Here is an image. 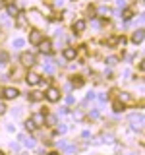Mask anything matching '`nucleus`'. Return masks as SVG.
I'll use <instances>...</instances> for the list:
<instances>
[{"label": "nucleus", "instance_id": "nucleus-1", "mask_svg": "<svg viewBox=\"0 0 145 155\" xmlns=\"http://www.w3.org/2000/svg\"><path fill=\"white\" fill-rule=\"evenodd\" d=\"M45 97H47L48 101H50V103H56V101L60 99V91H58L56 87H48L47 93H45Z\"/></svg>", "mask_w": 145, "mask_h": 155}, {"label": "nucleus", "instance_id": "nucleus-2", "mask_svg": "<svg viewBox=\"0 0 145 155\" xmlns=\"http://www.w3.org/2000/svg\"><path fill=\"white\" fill-rule=\"evenodd\" d=\"M39 51H41L43 54H50L52 52V43L48 41V39H43V41L39 43Z\"/></svg>", "mask_w": 145, "mask_h": 155}, {"label": "nucleus", "instance_id": "nucleus-3", "mask_svg": "<svg viewBox=\"0 0 145 155\" xmlns=\"http://www.w3.org/2000/svg\"><path fill=\"white\" fill-rule=\"evenodd\" d=\"M19 60H21L23 66H33L35 64V56H33L31 52H23V54L19 56Z\"/></svg>", "mask_w": 145, "mask_h": 155}, {"label": "nucleus", "instance_id": "nucleus-4", "mask_svg": "<svg viewBox=\"0 0 145 155\" xmlns=\"http://www.w3.org/2000/svg\"><path fill=\"white\" fill-rule=\"evenodd\" d=\"M41 41H43V33L37 31V29H33V31L29 33V43H33V45H39Z\"/></svg>", "mask_w": 145, "mask_h": 155}, {"label": "nucleus", "instance_id": "nucleus-5", "mask_svg": "<svg viewBox=\"0 0 145 155\" xmlns=\"http://www.w3.org/2000/svg\"><path fill=\"white\" fill-rule=\"evenodd\" d=\"M18 93H19V91L16 89V87H6V89L2 91V97H4V99H16Z\"/></svg>", "mask_w": 145, "mask_h": 155}, {"label": "nucleus", "instance_id": "nucleus-6", "mask_svg": "<svg viewBox=\"0 0 145 155\" xmlns=\"http://www.w3.org/2000/svg\"><path fill=\"white\" fill-rule=\"evenodd\" d=\"M25 81L29 85H37V84H41V78H39V74H35V72H29L25 76Z\"/></svg>", "mask_w": 145, "mask_h": 155}, {"label": "nucleus", "instance_id": "nucleus-7", "mask_svg": "<svg viewBox=\"0 0 145 155\" xmlns=\"http://www.w3.org/2000/svg\"><path fill=\"white\" fill-rule=\"evenodd\" d=\"M31 122L35 126H43V124H45V113H35L31 116Z\"/></svg>", "mask_w": 145, "mask_h": 155}, {"label": "nucleus", "instance_id": "nucleus-8", "mask_svg": "<svg viewBox=\"0 0 145 155\" xmlns=\"http://www.w3.org/2000/svg\"><path fill=\"white\" fill-rule=\"evenodd\" d=\"M76 54H77V51H76L74 47H68V48H64V58H66V60H74Z\"/></svg>", "mask_w": 145, "mask_h": 155}, {"label": "nucleus", "instance_id": "nucleus-9", "mask_svg": "<svg viewBox=\"0 0 145 155\" xmlns=\"http://www.w3.org/2000/svg\"><path fill=\"white\" fill-rule=\"evenodd\" d=\"M118 101H120V103H122V105L134 103V99H132V95H130V93H120V95H118Z\"/></svg>", "mask_w": 145, "mask_h": 155}, {"label": "nucleus", "instance_id": "nucleus-10", "mask_svg": "<svg viewBox=\"0 0 145 155\" xmlns=\"http://www.w3.org/2000/svg\"><path fill=\"white\" fill-rule=\"evenodd\" d=\"M19 140L23 142V145H25V147H33V145H35V140H33L31 136H19Z\"/></svg>", "mask_w": 145, "mask_h": 155}, {"label": "nucleus", "instance_id": "nucleus-11", "mask_svg": "<svg viewBox=\"0 0 145 155\" xmlns=\"http://www.w3.org/2000/svg\"><path fill=\"white\" fill-rule=\"evenodd\" d=\"M130 120H132V122H134V128H141V124H143V116L141 114H132V118H130Z\"/></svg>", "mask_w": 145, "mask_h": 155}, {"label": "nucleus", "instance_id": "nucleus-12", "mask_svg": "<svg viewBox=\"0 0 145 155\" xmlns=\"http://www.w3.org/2000/svg\"><path fill=\"white\" fill-rule=\"evenodd\" d=\"M132 41L135 43V45H137V43H141V41H143V29H137V31L134 33V35H132Z\"/></svg>", "mask_w": 145, "mask_h": 155}, {"label": "nucleus", "instance_id": "nucleus-13", "mask_svg": "<svg viewBox=\"0 0 145 155\" xmlns=\"http://www.w3.org/2000/svg\"><path fill=\"white\" fill-rule=\"evenodd\" d=\"M85 29V21L83 19H77V21H74V31L76 33H81Z\"/></svg>", "mask_w": 145, "mask_h": 155}, {"label": "nucleus", "instance_id": "nucleus-14", "mask_svg": "<svg viewBox=\"0 0 145 155\" xmlns=\"http://www.w3.org/2000/svg\"><path fill=\"white\" fill-rule=\"evenodd\" d=\"M45 93H39V91H33V93H29V101H33V103H37V101H41Z\"/></svg>", "mask_w": 145, "mask_h": 155}, {"label": "nucleus", "instance_id": "nucleus-15", "mask_svg": "<svg viewBox=\"0 0 145 155\" xmlns=\"http://www.w3.org/2000/svg\"><path fill=\"white\" fill-rule=\"evenodd\" d=\"M6 10H8V16H12V18H16L18 14H19V12H18V8H16V6H12V4H8V8H6Z\"/></svg>", "mask_w": 145, "mask_h": 155}, {"label": "nucleus", "instance_id": "nucleus-16", "mask_svg": "<svg viewBox=\"0 0 145 155\" xmlns=\"http://www.w3.org/2000/svg\"><path fill=\"white\" fill-rule=\"evenodd\" d=\"M60 147L64 149V151H68V153H76V145H66V143L60 142Z\"/></svg>", "mask_w": 145, "mask_h": 155}, {"label": "nucleus", "instance_id": "nucleus-17", "mask_svg": "<svg viewBox=\"0 0 145 155\" xmlns=\"http://www.w3.org/2000/svg\"><path fill=\"white\" fill-rule=\"evenodd\" d=\"M72 85H74V87H81V85H83V78L76 76L74 80H72Z\"/></svg>", "mask_w": 145, "mask_h": 155}, {"label": "nucleus", "instance_id": "nucleus-18", "mask_svg": "<svg viewBox=\"0 0 145 155\" xmlns=\"http://www.w3.org/2000/svg\"><path fill=\"white\" fill-rule=\"evenodd\" d=\"M114 113H120V110H124V105L122 103H120V101H114Z\"/></svg>", "mask_w": 145, "mask_h": 155}, {"label": "nucleus", "instance_id": "nucleus-19", "mask_svg": "<svg viewBox=\"0 0 145 155\" xmlns=\"http://www.w3.org/2000/svg\"><path fill=\"white\" fill-rule=\"evenodd\" d=\"M45 122H48V124H56V118H54V116H52V114H45Z\"/></svg>", "mask_w": 145, "mask_h": 155}, {"label": "nucleus", "instance_id": "nucleus-20", "mask_svg": "<svg viewBox=\"0 0 145 155\" xmlns=\"http://www.w3.org/2000/svg\"><path fill=\"white\" fill-rule=\"evenodd\" d=\"M132 16H134L132 10H124V14H122V18H124V19H132Z\"/></svg>", "mask_w": 145, "mask_h": 155}, {"label": "nucleus", "instance_id": "nucleus-21", "mask_svg": "<svg viewBox=\"0 0 145 155\" xmlns=\"http://www.w3.org/2000/svg\"><path fill=\"white\" fill-rule=\"evenodd\" d=\"M23 47V39H14V48H21Z\"/></svg>", "mask_w": 145, "mask_h": 155}, {"label": "nucleus", "instance_id": "nucleus-22", "mask_svg": "<svg viewBox=\"0 0 145 155\" xmlns=\"http://www.w3.org/2000/svg\"><path fill=\"white\" fill-rule=\"evenodd\" d=\"M8 62V52H0V64H6Z\"/></svg>", "mask_w": 145, "mask_h": 155}, {"label": "nucleus", "instance_id": "nucleus-23", "mask_svg": "<svg viewBox=\"0 0 145 155\" xmlns=\"http://www.w3.org/2000/svg\"><path fill=\"white\" fill-rule=\"evenodd\" d=\"M25 128L29 130V132H33V130H35V128H37V126H35V124H33V122H31V120H27V122H25Z\"/></svg>", "mask_w": 145, "mask_h": 155}, {"label": "nucleus", "instance_id": "nucleus-24", "mask_svg": "<svg viewBox=\"0 0 145 155\" xmlns=\"http://www.w3.org/2000/svg\"><path fill=\"white\" fill-rule=\"evenodd\" d=\"M16 18H18V25H19V27L25 25V18H21V16H16Z\"/></svg>", "mask_w": 145, "mask_h": 155}, {"label": "nucleus", "instance_id": "nucleus-25", "mask_svg": "<svg viewBox=\"0 0 145 155\" xmlns=\"http://www.w3.org/2000/svg\"><path fill=\"white\" fill-rule=\"evenodd\" d=\"M58 132L64 134V132H66V126H64V124H58Z\"/></svg>", "mask_w": 145, "mask_h": 155}, {"label": "nucleus", "instance_id": "nucleus-26", "mask_svg": "<svg viewBox=\"0 0 145 155\" xmlns=\"http://www.w3.org/2000/svg\"><path fill=\"white\" fill-rule=\"evenodd\" d=\"M4 110H6V107H4V105H0V114H4Z\"/></svg>", "mask_w": 145, "mask_h": 155}, {"label": "nucleus", "instance_id": "nucleus-27", "mask_svg": "<svg viewBox=\"0 0 145 155\" xmlns=\"http://www.w3.org/2000/svg\"><path fill=\"white\" fill-rule=\"evenodd\" d=\"M47 155H58V153H56V151H52V153H47Z\"/></svg>", "mask_w": 145, "mask_h": 155}, {"label": "nucleus", "instance_id": "nucleus-28", "mask_svg": "<svg viewBox=\"0 0 145 155\" xmlns=\"http://www.w3.org/2000/svg\"><path fill=\"white\" fill-rule=\"evenodd\" d=\"M0 155H4V153H2V151H0Z\"/></svg>", "mask_w": 145, "mask_h": 155}]
</instances>
